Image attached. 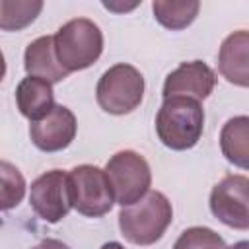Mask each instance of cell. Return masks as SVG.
I'll list each match as a JSON object with an SVG mask.
<instances>
[{"mask_svg": "<svg viewBox=\"0 0 249 249\" xmlns=\"http://www.w3.org/2000/svg\"><path fill=\"white\" fill-rule=\"evenodd\" d=\"M25 177L21 171L10 163L0 160V212L16 208L25 196Z\"/></svg>", "mask_w": 249, "mask_h": 249, "instance_id": "obj_17", "label": "cell"}, {"mask_svg": "<svg viewBox=\"0 0 249 249\" xmlns=\"http://www.w3.org/2000/svg\"><path fill=\"white\" fill-rule=\"evenodd\" d=\"M103 171L109 179L113 198L121 206L134 204L150 191L152 169L144 156L134 150H121L113 154Z\"/></svg>", "mask_w": 249, "mask_h": 249, "instance_id": "obj_5", "label": "cell"}, {"mask_svg": "<svg viewBox=\"0 0 249 249\" xmlns=\"http://www.w3.org/2000/svg\"><path fill=\"white\" fill-rule=\"evenodd\" d=\"M144 97V76L132 64H113L107 68L95 88V99L105 113L126 115L134 111Z\"/></svg>", "mask_w": 249, "mask_h": 249, "instance_id": "obj_4", "label": "cell"}, {"mask_svg": "<svg viewBox=\"0 0 249 249\" xmlns=\"http://www.w3.org/2000/svg\"><path fill=\"white\" fill-rule=\"evenodd\" d=\"M70 198L72 208H76L82 216L99 218L107 214L115 202L113 191L105 171L97 165L82 163L70 169Z\"/></svg>", "mask_w": 249, "mask_h": 249, "instance_id": "obj_6", "label": "cell"}, {"mask_svg": "<svg viewBox=\"0 0 249 249\" xmlns=\"http://www.w3.org/2000/svg\"><path fill=\"white\" fill-rule=\"evenodd\" d=\"M249 33L245 29L233 31L228 35L218 51V68L220 74L239 88L249 86Z\"/></svg>", "mask_w": 249, "mask_h": 249, "instance_id": "obj_11", "label": "cell"}, {"mask_svg": "<svg viewBox=\"0 0 249 249\" xmlns=\"http://www.w3.org/2000/svg\"><path fill=\"white\" fill-rule=\"evenodd\" d=\"M173 249H226L222 235L204 226L187 228L175 241Z\"/></svg>", "mask_w": 249, "mask_h": 249, "instance_id": "obj_18", "label": "cell"}, {"mask_svg": "<svg viewBox=\"0 0 249 249\" xmlns=\"http://www.w3.org/2000/svg\"><path fill=\"white\" fill-rule=\"evenodd\" d=\"M152 10L158 23H161L165 29L179 31L195 21L200 4L196 0H156L152 4Z\"/></svg>", "mask_w": 249, "mask_h": 249, "instance_id": "obj_15", "label": "cell"}, {"mask_svg": "<svg viewBox=\"0 0 249 249\" xmlns=\"http://www.w3.org/2000/svg\"><path fill=\"white\" fill-rule=\"evenodd\" d=\"M53 41L56 60L68 74L89 68L103 53V33L99 25L88 18L66 21L56 35H53Z\"/></svg>", "mask_w": 249, "mask_h": 249, "instance_id": "obj_3", "label": "cell"}, {"mask_svg": "<svg viewBox=\"0 0 249 249\" xmlns=\"http://www.w3.org/2000/svg\"><path fill=\"white\" fill-rule=\"evenodd\" d=\"M23 66H25L27 76L41 78L49 84L62 82L68 76V72L56 60L53 35L37 37L35 41L27 45L25 54H23Z\"/></svg>", "mask_w": 249, "mask_h": 249, "instance_id": "obj_12", "label": "cell"}, {"mask_svg": "<svg viewBox=\"0 0 249 249\" xmlns=\"http://www.w3.org/2000/svg\"><path fill=\"white\" fill-rule=\"evenodd\" d=\"M16 103L19 113L31 123L43 119L54 107L53 84L33 76L23 78L16 88Z\"/></svg>", "mask_w": 249, "mask_h": 249, "instance_id": "obj_13", "label": "cell"}, {"mask_svg": "<svg viewBox=\"0 0 249 249\" xmlns=\"http://www.w3.org/2000/svg\"><path fill=\"white\" fill-rule=\"evenodd\" d=\"M29 204L33 212L49 224H56L66 218L72 208L68 173L62 169H51L39 175L31 183Z\"/></svg>", "mask_w": 249, "mask_h": 249, "instance_id": "obj_7", "label": "cell"}, {"mask_svg": "<svg viewBox=\"0 0 249 249\" xmlns=\"http://www.w3.org/2000/svg\"><path fill=\"white\" fill-rule=\"evenodd\" d=\"M171 220V202L160 191H148L140 200L130 206H123L119 212L121 233L134 245H152L161 239Z\"/></svg>", "mask_w": 249, "mask_h": 249, "instance_id": "obj_2", "label": "cell"}, {"mask_svg": "<svg viewBox=\"0 0 249 249\" xmlns=\"http://www.w3.org/2000/svg\"><path fill=\"white\" fill-rule=\"evenodd\" d=\"M31 249H70L66 243H62L60 239H43L41 243H37Z\"/></svg>", "mask_w": 249, "mask_h": 249, "instance_id": "obj_19", "label": "cell"}, {"mask_svg": "<svg viewBox=\"0 0 249 249\" xmlns=\"http://www.w3.org/2000/svg\"><path fill=\"white\" fill-rule=\"evenodd\" d=\"M216 86V72L202 60L181 62L163 82V99L173 95L193 97L196 101L206 99Z\"/></svg>", "mask_w": 249, "mask_h": 249, "instance_id": "obj_10", "label": "cell"}, {"mask_svg": "<svg viewBox=\"0 0 249 249\" xmlns=\"http://www.w3.org/2000/svg\"><path fill=\"white\" fill-rule=\"evenodd\" d=\"M204 111L200 101L185 95L165 97L156 115V132L163 146L183 152L200 140Z\"/></svg>", "mask_w": 249, "mask_h": 249, "instance_id": "obj_1", "label": "cell"}, {"mask_svg": "<svg viewBox=\"0 0 249 249\" xmlns=\"http://www.w3.org/2000/svg\"><path fill=\"white\" fill-rule=\"evenodd\" d=\"M43 10L41 0H0V29L19 31L31 25Z\"/></svg>", "mask_w": 249, "mask_h": 249, "instance_id": "obj_16", "label": "cell"}, {"mask_svg": "<svg viewBox=\"0 0 249 249\" xmlns=\"http://www.w3.org/2000/svg\"><path fill=\"white\" fill-rule=\"evenodd\" d=\"M76 117L64 105H54L43 119L29 124L31 142L41 152H60L68 148L76 136Z\"/></svg>", "mask_w": 249, "mask_h": 249, "instance_id": "obj_9", "label": "cell"}, {"mask_svg": "<svg viewBox=\"0 0 249 249\" xmlns=\"http://www.w3.org/2000/svg\"><path fill=\"white\" fill-rule=\"evenodd\" d=\"M249 179L245 175H226L210 193V210L226 226L249 228Z\"/></svg>", "mask_w": 249, "mask_h": 249, "instance_id": "obj_8", "label": "cell"}, {"mask_svg": "<svg viewBox=\"0 0 249 249\" xmlns=\"http://www.w3.org/2000/svg\"><path fill=\"white\" fill-rule=\"evenodd\" d=\"M226 249H249V241H237V243H233L231 247H226Z\"/></svg>", "mask_w": 249, "mask_h": 249, "instance_id": "obj_22", "label": "cell"}, {"mask_svg": "<svg viewBox=\"0 0 249 249\" xmlns=\"http://www.w3.org/2000/svg\"><path fill=\"white\" fill-rule=\"evenodd\" d=\"M4 76H6V60H4V54L0 51V82L4 80Z\"/></svg>", "mask_w": 249, "mask_h": 249, "instance_id": "obj_21", "label": "cell"}, {"mask_svg": "<svg viewBox=\"0 0 249 249\" xmlns=\"http://www.w3.org/2000/svg\"><path fill=\"white\" fill-rule=\"evenodd\" d=\"M220 148L228 161L247 169L249 165V119L245 115L230 119L220 132Z\"/></svg>", "mask_w": 249, "mask_h": 249, "instance_id": "obj_14", "label": "cell"}, {"mask_svg": "<svg viewBox=\"0 0 249 249\" xmlns=\"http://www.w3.org/2000/svg\"><path fill=\"white\" fill-rule=\"evenodd\" d=\"M101 249H124V245H121L119 241H107L101 245Z\"/></svg>", "mask_w": 249, "mask_h": 249, "instance_id": "obj_20", "label": "cell"}]
</instances>
